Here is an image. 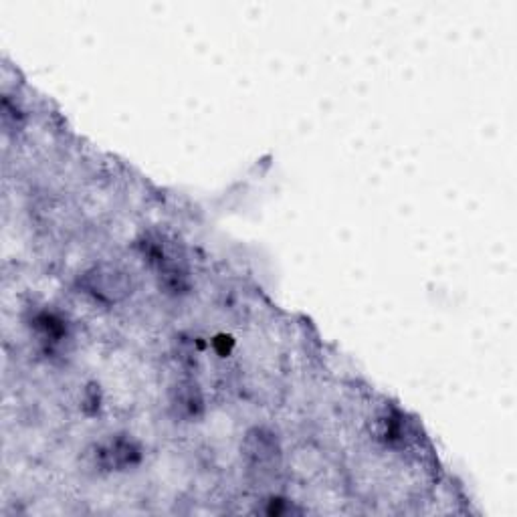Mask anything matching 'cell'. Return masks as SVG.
I'll return each instance as SVG.
<instances>
[{
	"label": "cell",
	"mask_w": 517,
	"mask_h": 517,
	"mask_svg": "<svg viewBox=\"0 0 517 517\" xmlns=\"http://www.w3.org/2000/svg\"><path fill=\"white\" fill-rule=\"evenodd\" d=\"M241 457L251 475L259 479L273 477L283 463V449L277 433L269 427L249 429L241 443Z\"/></svg>",
	"instance_id": "obj_3"
},
{
	"label": "cell",
	"mask_w": 517,
	"mask_h": 517,
	"mask_svg": "<svg viewBox=\"0 0 517 517\" xmlns=\"http://www.w3.org/2000/svg\"><path fill=\"white\" fill-rule=\"evenodd\" d=\"M263 513L267 515H289V513H297L299 509H295L287 499H281V497H271L267 501V507L261 509Z\"/></svg>",
	"instance_id": "obj_8"
},
{
	"label": "cell",
	"mask_w": 517,
	"mask_h": 517,
	"mask_svg": "<svg viewBox=\"0 0 517 517\" xmlns=\"http://www.w3.org/2000/svg\"><path fill=\"white\" fill-rule=\"evenodd\" d=\"M89 457L93 467L101 473H124L142 463L144 449L132 435L120 433L95 443Z\"/></svg>",
	"instance_id": "obj_4"
},
{
	"label": "cell",
	"mask_w": 517,
	"mask_h": 517,
	"mask_svg": "<svg viewBox=\"0 0 517 517\" xmlns=\"http://www.w3.org/2000/svg\"><path fill=\"white\" fill-rule=\"evenodd\" d=\"M31 328L39 338V344L47 354H55L57 350H63L69 342V326L67 322L49 309H41L31 320Z\"/></svg>",
	"instance_id": "obj_6"
},
{
	"label": "cell",
	"mask_w": 517,
	"mask_h": 517,
	"mask_svg": "<svg viewBox=\"0 0 517 517\" xmlns=\"http://www.w3.org/2000/svg\"><path fill=\"white\" fill-rule=\"evenodd\" d=\"M215 348H217V352H219L221 356L231 354V350H233V338H229V336H219V338L215 340Z\"/></svg>",
	"instance_id": "obj_9"
},
{
	"label": "cell",
	"mask_w": 517,
	"mask_h": 517,
	"mask_svg": "<svg viewBox=\"0 0 517 517\" xmlns=\"http://www.w3.org/2000/svg\"><path fill=\"white\" fill-rule=\"evenodd\" d=\"M168 406L176 423H194L204 412V396L200 386L190 378L180 380L170 390Z\"/></svg>",
	"instance_id": "obj_5"
},
{
	"label": "cell",
	"mask_w": 517,
	"mask_h": 517,
	"mask_svg": "<svg viewBox=\"0 0 517 517\" xmlns=\"http://www.w3.org/2000/svg\"><path fill=\"white\" fill-rule=\"evenodd\" d=\"M138 251L154 273L158 289L170 297H182L190 293V269L184 249L172 237L160 231H148L138 241Z\"/></svg>",
	"instance_id": "obj_1"
},
{
	"label": "cell",
	"mask_w": 517,
	"mask_h": 517,
	"mask_svg": "<svg viewBox=\"0 0 517 517\" xmlns=\"http://www.w3.org/2000/svg\"><path fill=\"white\" fill-rule=\"evenodd\" d=\"M374 435L382 445L390 449H404L412 437L410 425L404 421V415L396 408H386L376 419Z\"/></svg>",
	"instance_id": "obj_7"
},
{
	"label": "cell",
	"mask_w": 517,
	"mask_h": 517,
	"mask_svg": "<svg viewBox=\"0 0 517 517\" xmlns=\"http://www.w3.org/2000/svg\"><path fill=\"white\" fill-rule=\"evenodd\" d=\"M77 287L83 295L99 305H118L134 295L136 281L132 273L114 263H97L83 271L77 279Z\"/></svg>",
	"instance_id": "obj_2"
}]
</instances>
